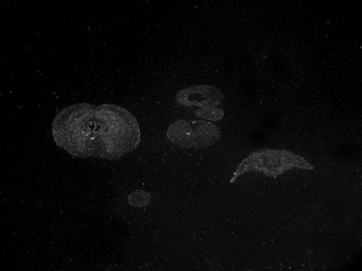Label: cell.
I'll return each mask as SVG.
<instances>
[{"mask_svg":"<svg viewBox=\"0 0 362 271\" xmlns=\"http://www.w3.org/2000/svg\"><path fill=\"white\" fill-rule=\"evenodd\" d=\"M168 137L175 145L185 149H202L212 146L221 137L220 129L204 120H179L170 126Z\"/></svg>","mask_w":362,"mask_h":271,"instance_id":"obj_3","label":"cell"},{"mask_svg":"<svg viewBox=\"0 0 362 271\" xmlns=\"http://www.w3.org/2000/svg\"><path fill=\"white\" fill-rule=\"evenodd\" d=\"M150 195L143 190H137L132 193L129 197V202L134 207H144L150 202Z\"/></svg>","mask_w":362,"mask_h":271,"instance_id":"obj_6","label":"cell"},{"mask_svg":"<svg viewBox=\"0 0 362 271\" xmlns=\"http://www.w3.org/2000/svg\"><path fill=\"white\" fill-rule=\"evenodd\" d=\"M293 168L313 170L314 167L303 157L282 149H262L252 153L240 163L230 183L249 171L262 173L269 177H277Z\"/></svg>","mask_w":362,"mask_h":271,"instance_id":"obj_2","label":"cell"},{"mask_svg":"<svg viewBox=\"0 0 362 271\" xmlns=\"http://www.w3.org/2000/svg\"><path fill=\"white\" fill-rule=\"evenodd\" d=\"M223 100L220 89L207 85L184 88L175 97L176 102L184 107H216L222 105Z\"/></svg>","mask_w":362,"mask_h":271,"instance_id":"obj_4","label":"cell"},{"mask_svg":"<svg viewBox=\"0 0 362 271\" xmlns=\"http://www.w3.org/2000/svg\"><path fill=\"white\" fill-rule=\"evenodd\" d=\"M195 115L197 117L212 120V122H218L223 119L224 111L216 107H204L199 108Z\"/></svg>","mask_w":362,"mask_h":271,"instance_id":"obj_5","label":"cell"},{"mask_svg":"<svg viewBox=\"0 0 362 271\" xmlns=\"http://www.w3.org/2000/svg\"><path fill=\"white\" fill-rule=\"evenodd\" d=\"M52 134L59 147L83 159L116 161L133 152L141 140L136 117L114 105L69 106L55 117Z\"/></svg>","mask_w":362,"mask_h":271,"instance_id":"obj_1","label":"cell"}]
</instances>
